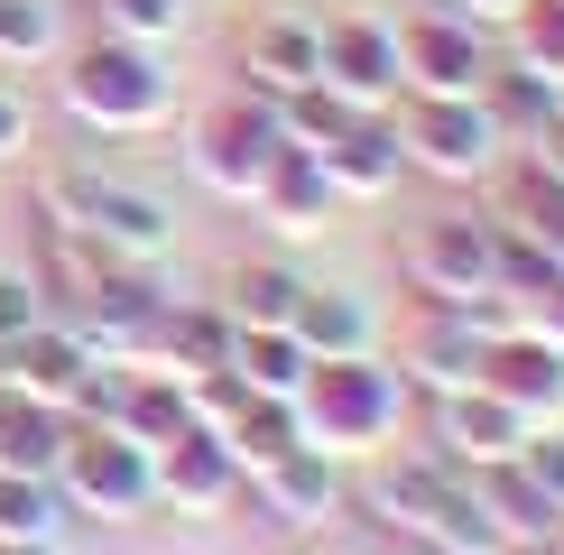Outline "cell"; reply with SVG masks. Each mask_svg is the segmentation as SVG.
Instances as JSON below:
<instances>
[{"label": "cell", "instance_id": "6da1fadb", "mask_svg": "<svg viewBox=\"0 0 564 555\" xmlns=\"http://www.w3.org/2000/svg\"><path fill=\"white\" fill-rule=\"evenodd\" d=\"M343 509H361L370 527H389V537L416 546V555H500V537H490V519L473 500V472L444 463L435 445L370 454L361 481H343Z\"/></svg>", "mask_w": 564, "mask_h": 555}, {"label": "cell", "instance_id": "7a4b0ae2", "mask_svg": "<svg viewBox=\"0 0 564 555\" xmlns=\"http://www.w3.org/2000/svg\"><path fill=\"white\" fill-rule=\"evenodd\" d=\"M37 222L75 231V241L111 250V260H167L176 250V204L102 157H56L37 167Z\"/></svg>", "mask_w": 564, "mask_h": 555}, {"label": "cell", "instance_id": "3957f363", "mask_svg": "<svg viewBox=\"0 0 564 555\" xmlns=\"http://www.w3.org/2000/svg\"><path fill=\"white\" fill-rule=\"evenodd\" d=\"M416 389L398 380V361L380 352H343V361H305L296 380V426L305 445H315L324 463H370L398 445V426H408Z\"/></svg>", "mask_w": 564, "mask_h": 555}, {"label": "cell", "instance_id": "277c9868", "mask_svg": "<svg viewBox=\"0 0 564 555\" xmlns=\"http://www.w3.org/2000/svg\"><path fill=\"white\" fill-rule=\"evenodd\" d=\"M56 102H65V121L84 139H149V130H167V111H176V75L158 65V46L93 37V46L65 56Z\"/></svg>", "mask_w": 564, "mask_h": 555}, {"label": "cell", "instance_id": "5b68a950", "mask_svg": "<svg viewBox=\"0 0 564 555\" xmlns=\"http://www.w3.org/2000/svg\"><path fill=\"white\" fill-rule=\"evenodd\" d=\"M389 130H398L408 176H435V185H490L509 167V139L481 111V92H398Z\"/></svg>", "mask_w": 564, "mask_h": 555}, {"label": "cell", "instance_id": "8992f818", "mask_svg": "<svg viewBox=\"0 0 564 555\" xmlns=\"http://www.w3.org/2000/svg\"><path fill=\"white\" fill-rule=\"evenodd\" d=\"M278 157H288V139H278V102H260V92H223L185 121V176L223 204H250Z\"/></svg>", "mask_w": 564, "mask_h": 555}, {"label": "cell", "instance_id": "52a82bcc", "mask_svg": "<svg viewBox=\"0 0 564 555\" xmlns=\"http://www.w3.org/2000/svg\"><path fill=\"white\" fill-rule=\"evenodd\" d=\"M398 278L426 306H500V222L490 214H426L398 241Z\"/></svg>", "mask_w": 564, "mask_h": 555}, {"label": "cell", "instance_id": "ba28073f", "mask_svg": "<svg viewBox=\"0 0 564 555\" xmlns=\"http://www.w3.org/2000/svg\"><path fill=\"white\" fill-rule=\"evenodd\" d=\"M56 491H65L75 519H111V527L149 519L158 509L149 445H130V435H111V426H75L65 435V463H56Z\"/></svg>", "mask_w": 564, "mask_h": 555}, {"label": "cell", "instance_id": "9c48e42d", "mask_svg": "<svg viewBox=\"0 0 564 555\" xmlns=\"http://www.w3.org/2000/svg\"><path fill=\"white\" fill-rule=\"evenodd\" d=\"M500 324H509V306H426L416 296L408 334H398V380L426 389V399L435 389H473L490 342H500Z\"/></svg>", "mask_w": 564, "mask_h": 555}, {"label": "cell", "instance_id": "30bf717a", "mask_svg": "<svg viewBox=\"0 0 564 555\" xmlns=\"http://www.w3.org/2000/svg\"><path fill=\"white\" fill-rule=\"evenodd\" d=\"M490 29L454 10H416L398 19V92H481L490 84Z\"/></svg>", "mask_w": 564, "mask_h": 555}, {"label": "cell", "instance_id": "8fae6325", "mask_svg": "<svg viewBox=\"0 0 564 555\" xmlns=\"http://www.w3.org/2000/svg\"><path fill=\"white\" fill-rule=\"evenodd\" d=\"M315 84H324V92H343L351 111H389V102H398V19H370V10L324 19Z\"/></svg>", "mask_w": 564, "mask_h": 555}, {"label": "cell", "instance_id": "7c38bea8", "mask_svg": "<svg viewBox=\"0 0 564 555\" xmlns=\"http://www.w3.org/2000/svg\"><path fill=\"white\" fill-rule=\"evenodd\" d=\"M241 500H250L260 527H278V537H324V527L343 519V472L315 445H296L288 463H269V472H241Z\"/></svg>", "mask_w": 564, "mask_h": 555}, {"label": "cell", "instance_id": "4fadbf2b", "mask_svg": "<svg viewBox=\"0 0 564 555\" xmlns=\"http://www.w3.org/2000/svg\"><path fill=\"white\" fill-rule=\"evenodd\" d=\"M149 481H158V509H176V519H223L241 500V463H231L214 426H185L167 445H149Z\"/></svg>", "mask_w": 564, "mask_h": 555}, {"label": "cell", "instance_id": "5bb4252c", "mask_svg": "<svg viewBox=\"0 0 564 555\" xmlns=\"http://www.w3.org/2000/svg\"><path fill=\"white\" fill-rule=\"evenodd\" d=\"M93 361H102V352H93L75 324L46 315V324H29L19 342H0V389L29 399V407H65V416H75V389L93 380Z\"/></svg>", "mask_w": 564, "mask_h": 555}, {"label": "cell", "instance_id": "9a60e30c", "mask_svg": "<svg viewBox=\"0 0 564 555\" xmlns=\"http://www.w3.org/2000/svg\"><path fill=\"white\" fill-rule=\"evenodd\" d=\"M528 435H536V426H528L509 399H490L481 380H473V389H435V399H426V445H435L444 463H463V472H473V463H509Z\"/></svg>", "mask_w": 564, "mask_h": 555}, {"label": "cell", "instance_id": "2e32d148", "mask_svg": "<svg viewBox=\"0 0 564 555\" xmlns=\"http://www.w3.org/2000/svg\"><path fill=\"white\" fill-rule=\"evenodd\" d=\"M481 389L509 399L528 426H555V416H564V342H546L536 324L509 315L500 342H490V361H481Z\"/></svg>", "mask_w": 564, "mask_h": 555}, {"label": "cell", "instance_id": "e0dca14e", "mask_svg": "<svg viewBox=\"0 0 564 555\" xmlns=\"http://www.w3.org/2000/svg\"><path fill=\"white\" fill-rule=\"evenodd\" d=\"M315 46H324V19H305V10H260V19L241 29V46H231V65H241V92L278 102V92L315 84Z\"/></svg>", "mask_w": 564, "mask_h": 555}, {"label": "cell", "instance_id": "ac0fdd59", "mask_svg": "<svg viewBox=\"0 0 564 555\" xmlns=\"http://www.w3.org/2000/svg\"><path fill=\"white\" fill-rule=\"evenodd\" d=\"M250 214H260L278 241H315V231L343 214V195L324 185V157H315V149H288V157L269 167V185L250 195Z\"/></svg>", "mask_w": 564, "mask_h": 555}, {"label": "cell", "instance_id": "d6986e66", "mask_svg": "<svg viewBox=\"0 0 564 555\" xmlns=\"http://www.w3.org/2000/svg\"><path fill=\"white\" fill-rule=\"evenodd\" d=\"M398 176H408V157H398L389 111H361V121H351L334 149H324V185H334L343 204H389Z\"/></svg>", "mask_w": 564, "mask_h": 555}, {"label": "cell", "instance_id": "ffe728a7", "mask_svg": "<svg viewBox=\"0 0 564 555\" xmlns=\"http://www.w3.org/2000/svg\"><path fill=\"white\" fill-rule=\"evenodd\" d=\"M288 334L305 342V361H343V352H380V306H370L361 287H315L305 278Z\"/></svg>", "mask_w": 564, "mask_h": 555}, {"label": "cell", "instance_id": "44dd1931", "mask_svg": "<svg viewBox=\"0 0 564 555\" xmlns=\"http://www.w3.org/2000/svg\"><path fill=\"white\" fill-rule=\"evenodd\" d=\"M473 500H481V519H490V537H500V546H546L555 519H564V509L528 481L519 454H509V463H473Z\"/></svg>", "mask_w": 564, "mask_h": 555}, {"label": "cell", "instance_id": "7402d4cb", "mask_svg": "<svg viewBox=\"0 0 564 555\" xmlns=\"http://www.w3.org/2000/svg\"><path fill=\"white\" fill-rule=\"evenodd\" d=\"M296 296H305V269L269 250V260H231V269H223L214 306H223L231 324H288V315H296Z\"/></svg>", "mask_w": 564, "mask_h": 555}, {"label": "cell", "instance_id": "603a6c76", "mask_svg": "<svg viewBox=\"0 0 564 555\" xmlns=\"http://www.w3.org/2000/svg\"><path fill=\"white\" fill-rule=\"evenodd\" d=\"M231 380H241L250 399H296L305 342L288 334V324H231Z\"/></svg>", "mask_w": 564, "mask_h": 555}, {"label": "cell", "instance_id": "cb8c5ba5", "mask_svg": "<svg viewBox=\"0 0 564 555\" xmlns=\"http://www.w3.org/2000/svg\"><path fill=\"white\" fill-rule=\"evenodd\" d=\"M75 509L46 472H0V546H65Z\"/></svg>", "mask_w": 564, "mask_h": 555}, {"label": "cell", "instance_id": "d4e9b609", "mask_svg": "<svg viewBox=\"0 0 564 555\" xmlns=\"http://www.w3.org/2000/svg\"><path fill=\"white\" fill-rule=\"evenodd\" d=\"M481 111L500 121V139L509 149H528L536 130L564 111V84H546V75H528V65H490V84H481Z\"/></svg>", "mask_w": 564, "mask_h": 555}, {"label": "cell", "instance_id": "484cf974", "mask_svg": "<svg viewBox=\"0 0 564 555\" xmlns=\"http://www.w3.org/2000/svg\"><path fill=\"white\" fill-rule=\"evenodd\" d=\"M65 435H75V416H65V407H29V399H10V407H0V472H46V481H56Z\"/></svg>", "mask_w": 564, "mask_h": 555}, {"label": "cell", "instance_id": "4316f807", "mask_svg": "<svg viewBox=\"0 0 564 555\" xmlns=\"http://www.w3.org/2000/svg\"><path fill=\"white\" fill-rule=\"evenodd\" d=\"M223 445L241 472H269V463H288L305 445V426H296V399H241V416L223 426Z\"/></svg>", "mask_w": 564, "mask_h": 555}, {"label": "cell", "instance_id": "83f0119b", "mask_svg": "<svg viewBox=\"0 0 564 555\" xmlns=\"http://www.w3.org/2000/svg\"><path fill=\"white\" fill-rule=\"evenodd\" d=\"M195 416H185V380H167V370H130V399H121V426L130 445H167V435H185Z\"/></svg>", "mask_w": 564, "mask_h": 555}, {"label": "cell", "instance_id": "f1b7e54d", "mask_svg": "<svg viewBox=\"0 0 564 555\" xmlns=\"http://www.w3.org/2000/svg\"><path fill=\"white\" fill-rule=\"evenodd\" d=\"M361 121V111L343 102V92H324V84H296V92H278V139H288V149H334V139Z\"/></svg>", "mask_w": 564, "mask_h": 555}, {"label": "cell", "instance_id": "f546056e", "mask_svg": "<svg viewBox=\"0 0 564 555\" xmlns=\"http://www.w3.org/2000/svg\"><path fill=\"white\" fill-rule=\"evenodd\" d=\"M65 46L56 0H0V65H46Z\"/></svg>", "mask_w": 564, "mask_h": 555}, {"label": "cell", "instance_id": "4dcf8cb0", "mask_svg": "<svg viewBox=\"0 0 564 555\" xmlns=\"http://www.w3.org/2000/svg\"><path fill=\"white\" fill-rule=\"evenodd\" d=\"M102 37H130V46H167L185 29V0H93Z\"/></svg>", "mask_w": 564, "mask_h": 555}, {"label": "cell", "instance_id": "1f68e13d", "mask_svg": "<svg viewBox=\"0 0 564 555\" xmlns=\"http://www.w3.org/2000/svg\"><path fill=\"white\" fill-rule=\"evenodd\" d=\"M29 324H46V287H37V269L0 260V342H19Z\"/></svg>", "mask_w": 564, "mask_h": 555}, {"label": "cell", "instance_id": "d6a6232c", "mask_svg": "<svg viewBox=\"0 0 564 555\" xmlns=\"http://www.w3.org/2000/svg\"><path fill=\"white\" fill-rule=\"evenodd\" d=\"M519 463H528V481H536V491H546V500L564 509V416L528 435V445H519Z\"/></svg>", "mask_w": 564, "mask_h": 555}, {"label": "cell", "instance_id": "836d02e7", "mask_svg": "<svg viewBox=\"0 0 564 555\" xmlns=\"http://www.w3.org/2000/svg\"><path fill=\"white\" fill-rule=\"evenodd\" d=\"M435 10H454V19H473V29H509V19H519L528 0H435Z\"/></svg>", "mask_w": 564, "mask_h": 555}, {"label": "cell", "instance_id": "e575fe53", "mask_svg": "<svg viewBox=\"0 0 564 555\" xmlns=\"http://www.w3.org/2000/svg\"><path fill=\"white\" fill-rule=\"evenodd\" d=\"M528 167L564 185V111H555V121H546V130H536V139H528Z\"/></svg>", "mask_w": 564, "mask_h": 555}, {"label": "cell", "instance_id": "d590c367", "mask_svg": "<svg viewBox=\"0 0 564 555\" xmlns=\"http://www.w3.org/2000/svg\"><path fill=\"white\" fill-rule=\"evenodd\" d=\"M519 324H536V334H546V342H564V278H555L546 296H536V306H528Z\"/></svg>", "mask_w": 564, "mask_h": 555}, {"label": "cell", "instance_id": "8d00e7d4", "mask_svg": "<svg viewBox=\"0 0 564 555\" xmlns=\"http://www.w3.org/2000/svg\"><path fill=\"white\" fill-rule=\"evenodd\" d=\"M0 555H65V546H0Z\"/></svg>", "mask_w": 564, "mask_h": 555}, {"label": "cell", "instance_id": "74e56055", "mask_svg": "<svg viewBox=\"0 0 564 555\" xmlns=\"http://www.w3.org/2000/svg\"><path fill=\"white\" fill-rule=\"evenodd\" d=\"M546 555H564V519H555V537H546Z\"/></svg>", "mask_w": 564, "mask_h": 555}, {"label": "cell", "instance_id": "f35d334b", "mask_svg": "<svg viewBox=\"0 0 564 555\" xmlns=\"http://www.w3.org/2000/svg\"><path fill=\"white\" fill-rule=\"evenodd\" d=\"M0 407H10V389H0Z\"/></svg>", "mask_w": 564, "mask_h": 555}, {"label": "cell", "instance_id": "ab89813d", "mask_svg": "<svg viewBox=\"0 0 564 555\" xmlns=\"http://www.w3.org/2000/svg\"><path fill=\"white\" fill-rule=\"evenodd\" d=\"M324 555H343V546H324Z\"/></svg>", "mask_w": 564, "mask_h": 555}]
</instances>
